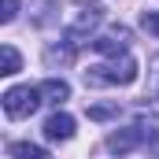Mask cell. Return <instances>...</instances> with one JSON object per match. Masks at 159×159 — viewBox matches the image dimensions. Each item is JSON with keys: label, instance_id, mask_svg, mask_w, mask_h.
Listing matches in <instances>:
<instances>
[{"label": "cell", "instance_id": "obj_1", "mask_svg": "<svg viewBox=\"0 0 159 159\" xmlns=\"http://www.w3.org/2000/svg\"><path fill=\"white\" fill-rule=\"evenodd\" d=\"M85 81L89 85H129V81H137V59L122 56L115 63H96L85 70Z\"/></svg>", "mask_w": 159, "mask_h": 159}, {"label": "cell", "instance_id": "obj_2", "mask_svg": "<svg viewBox=\"0 0 159 159\" xmlns=\"http://www.w3.org/2000/svg\"><path fill=\"white\" fill-rule=\"evenodd\" d=\"M41 104V89L34 85H11L7 93H4V111H7V119H30L34 111H37Z\"/></svg>", "mask_w": 159, "mask_h": 159}, {"label": "cell", "instance_id": "obj_3", "mask_svg": "<svg viewBox=\"0 0 159 159\" xmlns=\"http://www.w3.org/2000/svg\"><path fill=\"white\" fill-rule=\"evenodd\" d=\"M156 137V129H148V126H126V129H115L111 137H107V152H115V156H126V152H133L137 144H144V141H152Z\"/></svg>", "mask_w": 159, "mask_h": 159}, {"label": "cell", "instance_id": "obj_4", "mask_svg": "<svg viewBox=\"0 0 159 159\" xmlns=\"http://www.w3.org/2000/svg\"><path fill=\"white\" fill-rule=\"evenodd\" d=\"M44 137H48V141H70V137H74V115L56 111L52 119L44 122Z\"/></svg>", "mask_w": 159, "mask_h": 159}, {"label": "cell", "instance_id": "obj_5", "mask_svg": "<svg viewBox=\"0 0 159 159\" xmlns=\"http://www.w3.org/2000/svg\"><path fill=\"white\" fill-rule=\"evenodd\" d=\"M119 37H126V30H119V34H111V37H93L89 44L100 52V56H126V41H119Z\"/></svg>", "mask_w": 159, "mask_h": 159}, {"label": "cell", "instance_id": "obj_6", "mask_svg": "<svg viewBox=\"0 0 159 159\" xmlns=\"http://www.w3.org/2000/svg\"><path fill=\"white\" fill-rule=\"evenodd\" d=\"M37 89H41V100H44V104H63V100L70 96V85L63 78H48L44 85H37Z\"/></svg>", "mask_w": 159, "mask_h": 159}, {"label": "cell", "instance_id": "obj_7", "mask_svg": "<svg viewBox=\"0 0 159 159\" xmlns=\"http://www.w3.org/2000/svg\"><path fill=\"white\" fill-rule=\"evenodd\" d=\"M7 156L11 159H52L44 148H37V144H30V141H15L11 148H7Z\"/></svg>", "mask_w": 159, "mask_h": 159}, {"label": "cell", "instance_id": "obj_8", "mask_svg": "<svg viewBox=\"0 0 159 159\" xmlns=\"http://www.w3.org/2000/svg\"><path fill=\"white\" fill-rule=\"evenodd\" d=\"M74 52H78V41H70V44H63V48H59V44H52V48L44 52V59L56 67V63H70V59H74Z\"/></svg>", "mask_w": 159, "mask_h": 159}, {"label": "cell", "instance_id": "obj_9", "mask_svg": "<svg viewBox=\"0 0 159 159\" xmlns=\"http://www.w3.org/2000/svg\"><path fill=\"white\" fill-rule=\"evenodd\" d=\"M19 67H22L19 52H15L11 44H4V48H0V74H7V78H11V74H19Z\"/></svg>", "mask_w": 159, "mask_h": 159}, {"label": "cell", "instance_id": "obj_10", "mask_svg": "<svg viewBox=\"0 0 159 159\" xmlns=\"http://www.w3.org/2000/svg\"><path fill=\"white\" fill-rule=\"evenodd\" d=\"M141 26H144L152 37H159V11H144V15H141Z\"/></svg>", "mask_w": 159, "mask_h": 159}, {"label": "cell", "instance_id": "obj_11", "mask_svg": "<svg viewBox=\"0 0 159 159\" xmlns=\"http://www.w3.org/2000/svg\"><path fill=\"white\" fill-rule=\"evenodd\" d=\"M19 15V0H0V22H11Z\"/></svg>", "mask_w": 159, "mask_h": 159}, {"label": "cell", "instance_id": "obj_12", "mask_svg": "<svg viewBox=\"0 0 159 159\" xmlns=\"http://www.w3.org/2000/svg\"><path fill=\"white\" fill-rule=\"evenodd\" d=\"M89 115H93V119H107V115H115V111H111V107H93Z\"/></svg>", "mask_w": 159, "mask_h": 159}]
</instances>
